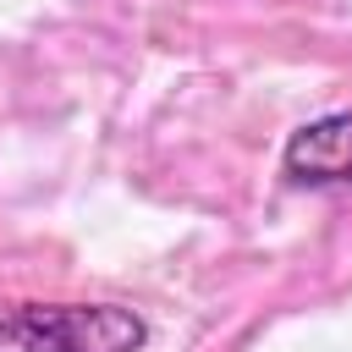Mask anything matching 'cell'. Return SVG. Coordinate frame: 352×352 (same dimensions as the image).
I'll list each match as a JSON object with an SVG mask.
<instances>
[{"label": "cell", "instance_id": "2", "mask_svg": "<svg viewBox=\"0 0 352 352\" xmlns=\"http://www.w3.org/2000/svg\"><path fill=\"white\" fill-rule=\"evenodd\" d=\"M280 170L297 187H352V104L302 121L280 148Z\"/></svg>", "mask_w": 352, "mask_h": 352}, {"label": "cell", "instance_id": "1", "mask_svg": "<svg viewBox=\"0 0 352 352\" xmlns=\"http://www.w3.org/2000/svg\"><path fill=\"white\" fill-rule=\"evenodd\" d=\"M148 319L126 302H0V352H143Z\"/></svg>", "mask_w": 352, "mask_h": 352}]
</instances>
